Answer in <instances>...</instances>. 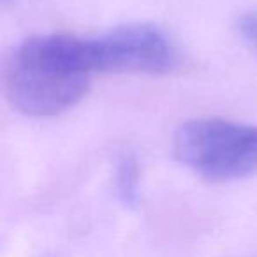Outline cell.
Wrapping results in <instances>:
<instances>
[{
    "label": "cell",
    "mask_w": 257,
    "mask_h": 257,
    "mask_svg": "<svg viewBox=\"0 0 257 257\" xmlns=\"http://www.w3.org/2000/svg\"><path fill=\"white\" fill-rule=\"evenodd\" d=\"M92 74L86 37L44 34L13 51L4 71L6 93L25 116H57L81 102Z\"/></svg>",
    "instance_id": "1"
},
{
    "label": "cell",
    "mask_w": 257,
    "mask_h": 257,
    "mask_svg": "<svg viewBox=\"0 0 257 257\" xmlns=\"http://www.w3.org/2000/svg\"><path fill=\"white\" fill-rule=\"evenodd\" d=\"M176 161L215 183L243 180L257 173V127L224 118H196L173 136Z\"/></svg>",
    "instance_id": "2"
},
{
    "label": "cell",
    "mask_w": 257,
    "mask_h": 257,
    "mask_svg": "<svg viewBox=\"0 0 257 257\" xmlns=\"http://www.w3.org/2000/svg\"><path fill=\"white\" fill-rule=\"evenodd\" d=\"M86 41L93 72L164 76L180 65L175 41L152 23H128Z\"/></svg>",
    "instance_id": "3"
},
{
    "label": "cell",
    "mask_w": 257,
    "mask_h": 257,
    "mask_svg": "<svg viewBox=\"0 0 257 257\" xmlns=\"http://www.w3.org/2000/svg\"><path fill=\"white\" fill-rule=\"evenodd\" d=\"M140 161L133 152H123L114 168V192L125 208H136L140 203Z\"/></svg>",
    "instance_id": "4"
},
{
    "label": "cell",
    "mask_w": 257,
    "mask_h": 257,
    "mask_svg": "<svg viewBox=\"0 0 257 257\" xmlns=\"http://www.w3.org/2000/svg\"><path fill=\"white\" fill-rule=\"evenodd\" d=\"M236 30L243 43L257 51V11L243 13L236 22Z\"/></svg>",
    "instance_id": "5"
},
{
    "label": "cell",
    "mask_w": 257,
    "mask_h": 257,
    "mask_svg": "<svg viewBox=\"0 0 257 257\" xmlns=\"http://www.w3.org/2000/svg\"><path fill=\"white\" fill-rule=\"evenodd\" d=\"M11 2H15V0H0V4L4 6V8H6L8 4H11Z\"/></svg>",
    "instance_id": "6"
}]
</instances>
